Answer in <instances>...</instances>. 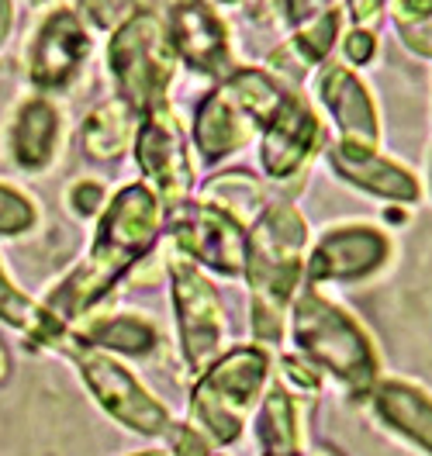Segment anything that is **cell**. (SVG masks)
<instances>
[{
  "label": "cell",
  "instance_id": "1",
  "mask_svg": "<svg viewBox=\"0 0 432 456\" xmlns=\"http://www.w3.org/2000/svg\"><path fill=\"white\" fill-rule=\"evenodd\" d=\"M159 218H163V204L145 183L118 191L94 235L90 256L62 281V287L45 297V312L62 325L84 314L135 259H143L152 249L159 235Z\"/></svg>",
  "mask_w": 432,
  "mask_h": 456
},
{
  "label": "cell",
  "instance_id": "2",
  "mask_svg": "<svg viewBox=\"0 0 432 456\" xmlns=\"http://www.w3.org/2000/svg\"><path fill=\"white\" fill-rule=\"evenodd\" d=\"M305 242V225L298 211L281 204L270 208L257 228L249 232V256H246V277L253 284L257 305H253V329L259 339L281 336V308L288 297L294 273H298V253Z\"/></svg>",
  "mask_w": 432,
  "mask_h": 456
},
{
  "label": "cell",
  "instance_id": "3",
  "mask_svg": "<svg viewBox=\"0 0 432 456\" xmlns=\"http://www.w3.org/2000/svg\"><path fill=\"white\" fill-rule=\"evenodd\" d=\"M108 66L115 73L121 104L132 114L156 111L173 73V45L156 14H135L115 31L108 45Z\"/></svg>",
  "mask_w": 432,
  "mask_h": 456
},
{
  "label": "cell",
  "instance_id": "4",
  "mask_svg": "<svg viewBox=\"0 0 432 456\" xmlns=\"http://www.w3.org/2000/svg\"><path fill=\"white\" fill-rule=\"evenodd\" d=\"M263 377L266 360L246 346L204 367L191 398V428L204 432L211 443H235L242 432V415L263 387Z\"/></svg>",
  "mask_w": 432,
  "mask_h": 456
},
{
  "label": "cell",
  "instance_id": "5",
  "mask_svg": "<svg viewBox=\"0 0 432 456\" xmlns=\"http://www.w3.org/2000/svg\"><path fill=\"white\" fill-rule=\"evenodd\" d=\"M77 367L84 373L86 387L94 391V398L101 401V408L108 415H115L125 428L143 432V436H167L170 432V411L118 360L97 353V349H80Z\"/></svg>",
  "mask_w": 432,
  "mask_h": 456
},
{
  "label": "cell",
  "instance_id": "6",
  "mask_svg": "<svg viewBox=\"0 0 432 456\" xmlns=\"http://www.w3.org/2000/svg\"><path fill=\"white\" fill-rule=\"evenodd\" d=\"M170 225L176 242L183 246V253L191 259H198L225 277H239L246 270L249 235L239 228V222L229 211H222L208 200L180 204L170 211Z\"/></svg>",
  "mask_w": 432,
  "mask_h": 456
},
{
  "label": "cell",
  "instance_id": "7",
  "mask_svg": "<svg viewBox=\"0 0 432 456\" xmlns=\"http://www.w3.org/2000/svg\"><path fill=\"white\" fill-rule=\"evenodd\" d=\"M170 273L183 356L194 370H204L222 346V297L198 273L194 259H187L183 253H176V259L170 263Z\"/></svg>",
  "mask_w": 432,
  "mask_h": 456
},
{
  "label": "cell",
  "instance_id": "8",
  "mask_svg": "<svg viewBox=\"0 0 432 456\" xmlns=\"http://www.w3.org/2000/svg\"><path fill=\"white\" fill-rule=\"evenodd\" d=\"M135 163L145 173V180L156 187V198H163L170 211L187 200V191L194 183L191 156L180 135V125L167 111V104H159L143 118L135 135Z\"/></svg>",
  "mask_w": 432,
  "mask_h": 456
},
{
  "label": "cell",
  "instance_id": "9",
  "mask_svg": "<svg viewBox=\"0 0 432 456\" xmlns=\"http://www.w3.org/2000/svg\"><path fill=\"white\" fill-rule=\"evenodd\" d=\"M90 53V38L73 11H56L42 21L29 45V80L35 90H66Z\"/></svg>",
  "mask_w": 432,
  "mask_h": 456
},
{
  "label": "cell",
  "instance_id": "10",
  "mask_svg": "<svg viewBox=\"0 0 432 456\" xmlns=\"http://www.w3.org/2000/svg\"><path fill=\"white\" fill-rule=\"evenodd\" d=\"M294 332H298L301 349H308L318 363L336 367L339 373L360 370L363 339H360V332L353 329V322H349L339 308L318 301V297H312V294L301 297Z\"/></svg>",
  "mask_w": 432,
  "mask_h": 456
},
{
  "label": "cell",
  "instance_id": "11",
  "mask_svg": "<svg viewBox=\"0 0 432 456\" xmlns=\"http://www.w3.org/2000/svg\"><path fill=\"white\" fill-rule=\"evenodd\" d=\"M173 53L191 62L201 73H225L229 69V35L222 18L204 0H180L173 4L167 21Z\"/></svg>",
  "mask_w": 432,
  "mask_h": 456
},
{
  "label": "cell",
  "instance_id": "12",
  "mask_svg": "<svg viewBox=\"0 0 432 456\" xmlns=\"http://www.w3.org/2000/svg\"><path fill=\"white\" fill-rule=\"evenodd\" d=\"M253 125L257 121L235 101L229 86H218L204 97L194 114V145H198L204 163H218V159L232 156L235 149H242Z\"/></svg>",
  "mask_w": 432,
  "mask_h": 456
},
{
  "label": "cell",
  "instance_id": "13",
  "mask_svg": "<svg viewBox=\"0 0 432 456\" xmlns=\"http://www.w3.org/2000/svg\"><path fill=\"white\" fill-rule=\"evenodd\" d=\"M318 135L315 114L308 111L298 97H284V104L266 121L263 135V167L273 176H290L312 152Z\"/></svg>",
  "mask_w": 432,
  "mask_h": 456
},
{
  "label": "cell",
  "instance_id": "14",
  "mask_svg": "<svg viewBox=\"0 0 432 456\" xmlns=\"http://www.w3.org/2000/svg\"><path fill=\"white\" fill-rule=\"evenodd\" d=\"M56 142H59V111L35 97L18 108V118L11 125V156L21 170L38 173L45 170L56 159Z\"/></svg>",
  "mask_w": 432,
  "mask_h": 456
},
{
  "label": "cell",
  "instance_id": "15",
  "mask_svg": "<svg viewBox=\"0 0 432 456\" xmlns=\"http://www.w3.org/2000/svg\"><path fill=\"white\" fill-rule=\"evenodd\" d=\"M380 253H384V242L377 239L374 232H367V228H360V232L356 228L353 232H336V235H329L318 246L308 273H312V281H325V277H336V281L360 277L371 266H377Z\"/></svg>",
  "mask_w": 432,
  "mask_h": 456
},
{
  "label": "cell",
  "instance_id": "16",
  "mask_svg": "<svg viewBox=\"0 0 432 456\" xmlns=\"http://www.w3.org/2000/svg\"><path fill=\"white\" fill-rule=\"evenodd\" d=\"M322 101L329 104V111L336 114V125L343 128L346 135H367L374 139V108L363 94V86L356 84L346 69L332 66L322 77Z\"/></svg>",
  "mask_w": 432,
  "mask_h": 456
},
{
  "label": "cell",
  "instance_id": "17",
  "mask_svg": "<svg viewBox=\"0 0 432 456\" xmlns=\"http://www.w3.org/2000/svg\"><path fill=\"white\" fill-rule=\"evenodd\" d=\"M0 318L7 325H14L18 332H25L31 342H49L56 346L62 339V322H56L45 308H38L35 301H29L18 287L7 281L4 266H0Z\"/></svg>",
  "mask_w": 432,
  "mask_h": 456
},
{
  "label": "cell",
  "instance_id": "18",
  "mask_svg": "<svg viewBox=\"0 0 432 456\" xmlns=\"http://www.w3.org/2000/svg\"><path fill=\"white\" fill-rule=\"evenodd\" d=\"M128 118H132V111L125 104H101L86 118L84 132H80L86 156L90 159H115L128 139V128H132Z\"/></svg>",
  "mask_w": 432,
  "mask_h": 456
},
{
  "label": "cell",
  "instance_id": "19",
  "mask_svg": "<svg viewBox=\"0 0 432 456\" xmlns=\"http://www.w3.org/2000/svg\"><path fill=\"white\" fill-rule=\"evenodd\" d=\"M90 342L111 346V349L132 353V356H145L159 339H156V329L143 322L139 314H115V318H104L90 329Z\"/></svg>",
  "mask_w": 432,
  "mask_h": 456
},
{
  "label": "cell",
  "instance_id": "20",
  "mask_svg": "<svg viewBox=\"0 0 432 456\" xmlns=\"http://www.w3.org/2000/svg\"><path fill=\"white\" fill-rule=\"evenodd\" d=\"M35 225V204L14 187L0 183V235H21Z\"/></svg>",
  "mask_w": 432,
  "mask_h": 456
},
{
  "label": "cell",
  "instance_id": "21",
  "mask_svg": "<svg viewBox=\"0 0 432 456\" xmlns=\"http://www.w3.org/2000/svg\"><path fill=\"white\" fill-rule=\"evenodd\" d=\"M101 200H104V187H101V183H94V180H80V183H73V191H69V204H73V211H77V215H84V218L101 208Z\"/></svg>",
  "mask_w": 432,
  "mask_h": 456
},
{
  "label": "cell",
  "instance_id": "22",
  "mask_svg": "<svg viewBox=\"0 0 432 456\" xmlns=\"http://www.w3.org/2000/svg\"><path fill=\"white\" fill-rule=\"evenodd\" d=\"M80 7H84V14L97 28H111V21L118 14L115 0H80Z\"/></svg>",
  "mask_w": 432,
  "mask_h": 456
},
{
  "label": "cell",
  "instance_id": "23",
  "mask_svg": "<svg viewBox=\"0 0 432 456\" xmlns=\"http://www.w3.org/2000/svg\"><path fill=\"white\" fill-rule=\"evenodd\" d=\"M346 53H349L353 62H367L374 56V35L371 31H353L349 42H346Z\"/></svg>",
  "mask_w": 432,
  "mask_h": 456
},
{
  "label": "cell",
  "instance_id": "24",
  "mask_svg": "<svg viewBox=\"0 0 432 456\" xmlns=\"http://www.w3.org/2000/svg\"><path fill=\"white\" fill-rule=\"evenodd\" d=\"M11 18H14V11H11V0H0V45H4L7 31H11Z\"/></svg>",
  "mask_w": 432,
  "mask_h": 456
},
{
  "label": "cell",
  "instance_id": "25",
  "mask_svg": "<svg viewBox=\"0 0 432 456\" xmlns=\"http://www.w3.org/2000/svg\"><path fill=\"white\" fill-rule=\"evenodd\" d=\"M7 373H11V356H7V349L0 346V380H7Z\"/></svg>",
  "mask_w": 432,
  "mask_h": 456
},
{
  "label": "cell",
  "instance_id": "26",
  "mask_svg": "<svg viewBox=\"0 0 432 456\" xmlns=\"http://www.w3.org/2000/svg\"><path fill=\"white\" fill-rule=\"evenodd\" d=\"M139 456H163V453H139Z\"/></svg>",
  "mask_w": 432,
  "mask_h": 456
},
{
  "label": "cell",
  "instance_id": "27",
  "mask_svg": "<svg viewBox=\"0 0 432 456\" xmlns=\"http://www.w3.org/2000/svg\"><path fill=\"white\" fill-rule=\"evenodd\" d=\"M215 4H232V0H215Z\"/></svg>",
  "mask_w": 432,
  "mask_h": 456
},
{
  "label": "cell",
  "instance_id": "28",
  "mask_svg": "<svg viewBox=\"0 0 432 456\" xmlns=\"http://www.w3.org/2000/svg\"><path fill=\"white\" fill-rule=\"evenodd\" d=\"M273 456H277V453H273Z\"/></svg>",
  "mask_w": 432,
  "mask_h": 456
}]
</instances>
